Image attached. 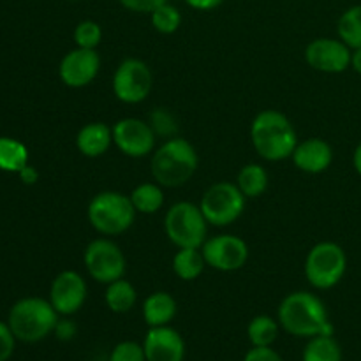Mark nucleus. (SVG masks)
Wrapping results in <instances>:
<instances>
[{
	"mask_svg": "<svg viewBox=\"0 0 361 361\" xmlns=\"http://www.w3.org/2000/svg\"><path fill=\"white\" fill-rule=\"evenodd\" d=\"M277 321L286 334L300 338L334 335L326 305L319 296L309 291H295L284 296L279 305Z\"/></svg>",
	"mask_w": 361,
	"mask_h": 361,
	"instance_id": "f257e3e1",
	"label": "nucleus"
},
{
	"mask_svg": "<svg viewBox=\"0 0 361 361\" xmlns=\"http://www.w3.org/2000/svg\"><path fill=\"white\" fill-rule=\"evenodd\" d=\"M250 141L259 157L268 162H279L291 157L298 145V134L284 113L264 109L252 120Z\"/></svg>",
	"mask_w": 361,
	"mask_h": 361,
	"instance_id": "f03ea898",
	"label": "nucleus"
},
{
	"mask_svg": "<svg viewBox=\"0 0 361 361\" xmlns=\"http://www.w3.org/2000/svg\"><path fill=\"white\" fill-rule=\"evenodd\" d=\"M200 157L196 148L185 137H169L155 148L150 161V173L162 187H182L196 175Z\"/></svg>",
	"mask_w": 361,
	"mask_h": 361,
	"instance_id": "7ed1b4c3",
	"label": "nucleus"
},
{
	"mask_svg": "<svg viewBox=\"0 0 361 361\" xmlns=\"http://www.w3.org/2000/svg\"><path fill=\"white\" fill-rule=\"evenodd\" d=\"M59 323V312L53 309L49 300L28 296L21 298L11 307L7 324L13 330L14 337L25 344H35L44 341L55 331Z\"/></svg>",
	"mask_w": 361,
	"mask_h": 361,
	"instance_id": "20e7f679",
	"label": "nucleus"
},
{
	"mask_svg": "<svg viewBox=\"0 0 361 361\" xmlns=\"http://www.w3.org/2000/svg\"><path fill=\"white\" fill-rule=\"evenodd\" d=\"M136 214L130 197L118 190H102L95 194L87 208L90 226L104 236H118L129 231L136 221Z\"/></svg>",
	"mask_w": 361,
	"mask_h": 361,
	"instance_id": "39448f33",
	"label": "nucleus"
},
{
	"mask_svg": "<svg viewBox=\"0 0 361 361\" xmlns=\"http://www.w3.org/2000/svg\"><path fill=\"white\" fill-rule=\"evenodd\" d=\"M208 221L200 204L190 201H178L166 212L164 231L169 242L178 249H201L207 242Z\"/></svg>",
	"mask_w": 361,
	"mask_h": 361,
	"instance_id": "423d86ee",
	"label": "nucleus"
},
{
	"mask_svg": "<svg viewBox=\"0 0 361 361\" xmlns=\"http://www.w3.org/2000/svg\"><path fill=\"white\" fill-rule=\"evenodd\" d=\"M348 270V256L335 242H319L305 257V277L314 289L326 291L344 279Z\"/></svg>",
	"mask_w": 361,
	"mask_h": 361,
	"instance_id": "0eeeda50",
	"label": "nucleus"
},
{
	"mask_svg": "<svg viewBox=\"0 0 361 361\" xmlns=\"http://www.w3.org/2000/svg\"><path fill=\"white\" fill-rule=\"evenodd\" d=\"M245 200L238 185L233 182H217L204 190L200 208L210 226L224 228L242 217Z\"/></svg>",
	"mask_w": 361,
	"mask_h": 361,
	"instance_id": "6e6552de",
	"label": "nucleus"
},
{
	"mask_svg": "<svg viewBox=\"0 0 361 361\" xmlns=\"http://www.w3.org/2000/svg\"><path fill=\"white\" fill-rule=\"evenodd\" d=\"M87 274L99 284H111L123 279L127 270L126 254L109 238H95L87 245L83 254Z\"/></svg>",
	"mask_w": 361,
	"mask_h": 361,
	"instance_id": "1a4fd4ad",
	"label": "nucleus"
},
{
	"mask_svg": "<svg viewBox=\"0 0 361 361\" xmlns=\"http://www.w3.org/2000/svg\"><path fill=\"white\" fill-rule=\"evenodd\" d=\"M113 94L120 102L140 104L154 88V74L140 59H126L113 74Z\"/></svg>",
	"mask_w": 361,
	"mask_h": 361,
	"instance_id": "9d476101",
	"label": "nucleus"
},
{
	"mask_svg": "<svg viewBox=\"0 0 361 361\" xmlns=\"http://www.w3.org/2000/svg\"><path fill=\"white\" fill-rule=\"evenodd\" d=\"M111 129L113 145L127 157L140 159L154 154L157 136L150 123L145 120L129 116V118L118 120Z\"/></svg>",
	"mask_w": 361,
	"mask_h": 361,
	"instance_id": "9b49d317",
	"label": "nucleus"
},
{
	"mask_svg": "<svg viewBox=\"0 0 361 361\" xmlns=\"http://www.w3.org/2000/svg\"><path fill=\"white\" fill-rule=\"evenodd\" d=\"M207 264L219 271H236L249 259V245L235 235H217L207 238L201 247Z\"/></svg>",
	"mask_w": 361,
	"mask_h": 361,
	"instance_id": "f8f14e48",
	"label": "nucleus"
},
{
	"mask_svg": "<svg viewBox=\"0 0 361 361\" xmlns=\"http://www.w3.org/2000/svg\"><path fill=\"white\" fill-rule=\"evenodd\" d=\"M351 53L353 49L341 39L317 37L305 48V60L314 71L338 74L351 67Z\"/></svg>",
	"mask_w": 361,
	"mask_h": 361,
	"instance_id": "ddd939ff",
	"label": "nucleus"
},
{
	"mask_svg": "<svg viewBox=\"0 0 361 361\" xmlns=\"http://www.w3.org/2000/svg\"><path fill=\"white\" fill-rule=\"evenodd\" d=\"M88 288L83 275L74 270L60 271L49 288V303L59 316H73L87 302Z\"/></svg>",
	"mask_w": 361,
	"mask_h": 361,
	"instance_id": "4468645a",
	"label": "nucleus"
},
{
	"mask_svg": "<svg viewBox=\"0 0 361 361\" xmlns=\"http://www.w3.org/2000/svg\"><path fill=\"white\" fill-rule=\"evenodd\" d=\"M101 69V56L97 49L74 48L63 55L59 66V76L71 88H83L97 78Z\"/></svg>",
	"mask_w": 361,
	"mask_h": 361,
	"instance_id": "2eb2a0df",
	"label": "nucleus"
},
{
	"mask_svg": "<svg viewBox=\"0 0 361 361\" xmlns=\"http://www.w3.org/2000/svg\"><path fill=\"white\" fill-rule=\"evenodd\" d=\"M143 349L147 361H183L185 360V341L182 335L168 326L150 328L145 335Z\"/></svg>",
	"mask_w": 361,
	"mask_h": 361,
	"instance_id": "dca6fc26",
	"label": "nucleus"
},
{
	"mask_svg": "<svg viewBox=\"0 0 361 361\" xmlns=\"http://www.w3.org/2000/svg\"><path fill=\"white\" fill-rule=\"evenodd\" d=\"M296 168L303 173L317 175V173L326 171L334 162V150L330 145L319 137H310L296 145L295 152L291 155Z\"/></svg>",
	"mask_w": 361,
	"mask_h": 361,
	"instance_id": "f3484780",
	"label": "nucleus"
},
{
	"mask_svg": "<svg viewBox=\"0 0 361 361\" xmlns=\"http://www.w3.org/2000/svg\"><path fill=\"white\" fill-rule=\"evenodd\" d=\"M113 145V129L104 122H90L76 134V148L85 157H101Z\"/></svg>",
	"mask_w": 361,
	"mask_h": 361,
	"instance_id": "a211bd4d",
	"label": "nucleus"
},
{
	"mask_svg": "<svg viewBox=\"0 0 361 361\" xmlns=\"http://www.w3.org/2000/svg\"><path fill=\"white\" fill-rule=\"evenodd\" d=\"M176 300L173 298L169 293L166 291H155L145 298L141 312H143L145 323L148 328H157V326H168L176 316Z\"/></svg>",
	"mask_w": 361,
	"mask_h": 361,
	"instance_id": "6ab92c4d",
	"label": "nucleus"
},
{
	"mask_svg": "<svg viewBox=\"0 0 361 361\" xmlns=\"http://www.w3.org/2000/svg\"><path fill=\"white\" fill-rule=\"evenodd\" d=\"M173 271H175L176 277L180 281H196V279L201 277L204 267H208L207 259L203 256V250L201 249H178L176 254L173 256Z\"/></svg>",
	"mask_w": 361,
	"mask_h": 361,
	"instance_id": "aec40b11",
	"label": "nucleus"
},
{
	"mask_svg": "<svg viewBox=\"0 0 361 361\" xmlns=\"http://www.w3.org/2000/svg\"><path fill=\"white\" fill-rule=\"evenodd\" d=\"M104 302H106V307H108L111 312L115 314L130 312L137 302L136 288H134L129 281H126V279H118V281L106 286Z\"/></svg>",
	"mask_w": 361,
	"mask_h": 361,
	"instance_id": "412c9836",
	"label": "nucleus"
},
{
	"mask_svg": "<svg viewBox=\"0 0 361 361\" xmlns=\"http://www.w3.org/2000/svg\"><path fill=\"white\" fill-rule=\"evenodd\" d=\"M129 197L137 214H157L162 208V204H164V190H162V185H159L157 182L141 183V185H137L130 192Z\"/></svg>",
	"mask_w": 361,
	"mask_h": 361,
	"instance_id": "4be33fe9",
	"label": "nucleus"
},
{
	"mask_svg": "<svg viewBox=\"0 0 361 361\" xmlns=\"http://www.w3.org/2000/svg\"><path fill=\"white\" fill-rule=\"evenodd\" d=\"M236 185L245 197H259L268 189V171L261 164H245L238 171Z\"/></svg>",
	"mask_w": 361,
	"mask_h": 361,
	"instance_id": "5701e85b",
	"label": "nucleus"
},
{
	"mask_svg": "<svg viewBox=\"0 0 361 361\" xmlns=\"http://www.w3.org/2000/svg\"><path fill=\"white\" fill-rule=\"evenodd\" d=\"M302 361H342L341 344L334 335H316L303 348Z\"/></svg>",
	"mask_w": 361,
	"mask_h": 361,
	"instance_id": "b1692460",
	"label": "nucleus"
},
{
	"mask_svg": "<svg viewBox=\"0 0 361 361\" xmlns=\"http://www.w3.org/2000/svg\"><path fill=\"white\" fill-rule=\"evenodd\" d=\"M28 164V150L21 141L0 137V171L20 173Z\"/></svg>",
	"mask_w": 361,
	"mask_h": 361,
	"instance_id": "393cba45",
	"label": "nucleus"
},
{
	"mask_svg": "<svg viewBox=\"0 0 361 361\" xmlns=\"http://www.w3.org/2000/svg\"><path fill=\"white\" fill-rule=\"evenodd\" d=\"M279 331H281V324L277 319L270 316H256L247 326V337L252 345L268 348L277 341Z\"/></svg>",
	"mask_w": 361,
	"mask_h": 361,
	"instance_id": "a878e982",
	"label": "nucleus"
},
{
	"mask_svg": "<svg viewBox=\"0 0 361 361\" xmlns=\"http://www.w3.org/2000/svg\"><path fill=\"white\" fill-rule=\"evenodd\" d=\"M337 34L341 41L351 49L361 46V4L353 6L342 13L337 21Z\"/></svg>",
	"mask_w": 361,
	"mask_h": 361,
	"instance_id": "bb28decb",
	"label": "nucleus"
},
{
	"mask_svg": "<svg viewBox=\"0 0 361 361\" xmlns=\"http://www.w3.org/2000/svg\"><path fill=\"white\" fill-rule=\"evenodd\" d=\"M152 25H154L155 30L159 34H175L176 30L182 25V13L178 11V7H175L173 4L166 2L162 6H159L157 9H154L150 13Z\"/></svg>",
	"mask_w": 361,
	"mask_h": 361,
	"instance_id": "cd10ccee",
	"label": "nucleus"
},
{
	"mask_svg": "<svg viewBox=\"0 0 361 361\" xmlns=\"http://www.w3.org/2000/svg\"><path fill=\"white\" fill-rule=\"evenodd\" d=\"M102 41V28L97 21L83 20L74 28V42L78 48L95 49Z\"/></svg>",
	"mask_w": 361,
	"mask_h": 361,
	"instance_id": "c85d7f7f",
	"label": "nucleus"
},
{
	"mask_svg": "<svg viewBox=\"0 0 361 361\" xmlns=\"http://www.w3.org/2000/svg\"><path fill=\"white\" fill-rule=\"evenodd\" d=\"M150 127L154 129L155 136H162V137H175L176 133H178V126H176V120L168 109L164 108H157L154 113L150 115Z\"/></svg>",
	"mask_w": 361,
	"mask_h": 361,
	"instance_id": "c756f323",
	"label": "nucleus"
},
{
	"mask_svg": "<svg viewBox=\"0 0 361 361\" xmlns=\"http://www.w3.org/2000/svg\"><path fill=\"white\" fill-rule=\"evenodd\" d=\"M109 361H147L143 344L134 341H123L113 348Z\"/></svg>",
	"mask_w": 361,
	"mask_h": 361,
	"instance_id": "7c9ffc66",
	"label": "nucleus"
},
{
	"mask_svg": "<svg viewBox=\"0 0 361 361\" xmlns=\"http://www.w3.org/2000/svg\"><path fill=\"white\" fill-rule=\"evenodd\" d=\"M16 341L13 330L9 324L0 321V361H9L13 356L14 348H16Z\"/></svg>",
	"mask_w": 361,
	"mask_h": 361,
	"instance_id": "2f4dec72",
	"label": "nucleus"
},
{
	"mask_svg": "<svg viewBox=\"0 0 361 361\" xmlns=\"http://www.w3.org/2000/svg\"><path fill=\"white\" fill-rule=\"evenodd\" d=\"M120 6L126 7L127 11H133V13H143L150 14L152 11L157 9L159 6L166 4L168 0H118Z\"/></svg>",
	"mask_w": 361,
	"mask_h": 361,
	"instance_id": "473e14b6",
	"label": "nucleus"
},
{
	"mask_svg": "<svg viewBox=\"0 0 361 361\" xmlns=\"http://www.w3.org/2000/svg\"><path fill=\"white\" fill-rule=\"evenodd\" d=\"M243 361H284L282 356L275 351L271 345L268 348H257V345H252V349L247 351V355L243 356Z\"/></svg>",
	"mask_w": 361,
	"mask_h": 361,
	"instance_id": "72a5a7b5",
	"label": "nucleus"
},
{
	"mask_svg": "<svg viewBox=\"0 0 361 361\" xmlns=\"http://www.w3.org/2000/svg\"><path fill=\"white\" fill-rule=\"evenodd\" d=\"M53 334L56 335V338L67 342L71 341V338H74V335H76V324L69 319H59Z\"/></svg>",
	"mask_w": 361,
	"mask_h": 361,
	"instance_id": "f704fd0d",
	"label": "nucleus"
},
{
	"mask_svg": "<svg viewBox=\"0 0 361 361\" xmlns=\"http://www.w3.org/2000/svg\"><path fill=\"white\" fill-rule=\"evenodd\" d=\"M185 4L196 11H214L222 6L224 0H185Z\"/></svg>",
	"mask_w": 361,
	"mask_h": 361,
	"instance_id": "c9c22d12",
	"label": "nucleus"
},
{
	"mask_svg": "<svg viewBox=\"0 0 361 361\" xmlns=\"http://www.w3.org/2000/svg\"><path fill=\"white\" fill-rule=\"evenodd\" d=\"M18 175H20V180L25 183V185H34V183L39 180L37 169H35L34 166H30V164L25 166V168L21 169Z\"/></svg>",
	"mask_w": 361,
	"mask_h": 361,
	"instance_id": "e433bc0d",
	"label": "nucleus"
},
{
	"mask_svg": "<svg viewBox=\"0 0 361 361\" xmlns=\"http://www.w3.org/2000/svg\"><path fill=\"white\" fill-rule=\"evenodd\" d=\"M351 67L356 71V73L361 74V46L360 48H355L351 53Z\"/></svg>",
	"mask_w": 361,
	"mask_h": 361,
	"instance_id": "4c0bfd02",
	"label": "nucleus"
},
{
	"mask_svg": "<svg viewBox=\"0 0 361 361\" xmlns=\"http://www.w3.org/2000/svg\"><path fill=\"white\" fill-rule=\"evenodd\" d=\"M353 166H355L356 173L361 176V143L356 147L355 154H353Z\"/></svg>",
	"mask_w": 361,
	"mask_h": 361,
	"instance_id": "58836bf2",
	"label": "nucleus"
},
{
	"mask_svg": "<svg viewBox=\"0 0 361 361\" xmlns=\"http://www.w3.org/2000/svg\"><path fill=\"white\" fill-rule=\"evenodd\" d=\"M67 2H80V0H67Z\"/></svg>",
	"mask_w": 361,
	"mask_h": 361,
	"instance_id": "ea45409f",
	"label": "nucleus"
}]
</instances>
